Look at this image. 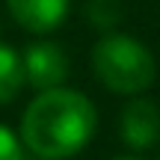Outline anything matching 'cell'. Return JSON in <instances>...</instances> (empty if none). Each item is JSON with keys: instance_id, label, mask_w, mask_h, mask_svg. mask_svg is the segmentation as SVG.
I'll return each instance as SVG.
<instances>
[{"instance_id": "2", "label": "cell", "mask_w": 160, "mask_h": 160, "mask_svg": "<svg viewBox=\"0 0 160 160\" xmlns=\"http://www.w3.org/2000/svg\"><path fill=\"white\" fill-rule=\"evenodd\" d=\"M92 68H95V77L116 95H139L157 77L151 51L139 39L125 33H110L95 42Z\"/></svg>"}, {"instance_id": "6", "label": "cell", "mask_w": 160, "mask_h": 160, "mask_svg": "<svg viewBox=\"0 0 160 160\" xmlns=\"http://www.w3.org/2000/svg\"><path fill=\"white\" fill-rule=\"evenodd\" d=\"M24 83H27V77H24L21 53H18L15 48H9V45L0 42V107L9 104V101H15V98L21 95Z\"/></svg>"}, {"instance_id": "9", "label": "cell", "mask_w": 160, "mask_h": 160, "mask_svg": "<svg viewBox=\"0 0 160 160\" xmlns=\"http://www.w3.org/2000/svg\"><path fill=\"white\" fill-rule=\"evenodd\" d=\"M113 160H139V157H113Z\"/></svg>"}, {"instance_id": "7", "label": "cell", "mask_w": 160, "mask_h": 160, "mask_svg": "<svg viewBox=\"0 0 160 160\" xmlns=\"http://www.w3.org/2000/svg\"><path fill=\"white\" fill-rule=\"evenodd\" d=\"M86 12H89L92 24H98V27H113V24L119 21V15H122V6H119V0H89Z\"/></svg>"}, {"instance_id": "4", "label": "cell", "mask_w": 160, "mask_h": 160, "mask_svg": "<svg viewBox=\"0 0 160 160\" xmlns=\"http://www.w3.org/2000/svg\"><path fill=\"white\" fill-rule=\"evenodd\" d=\"M122 139H125L131 148L142 151L157 145L160 139V110L154 101H145V98H137L131 101L125 110H122Z\"/></svg>"}, {"instance_id": "8", "label": "cell", "mask_w": 160, "mask_h": 160, "mask_svg": "<svg viewBox=\"0 0 160 160\" xmlns=\"http://www.w3.org/2000/svg\"><path fill=\"white\" fill-rule=\"evenodd\" d=\"M0 160H21V142L6 125H0Z\"/></svg>"}, {"instance_id": "5", "label": "cell", "mask_w": 160, "mask_h": 160, "mask_svg": "<svg viewBox=\"0 0 160 160\" xmlns=\"http://www.w3.org/2000/svg\"><path fill=\"white\" fill-rule=\"evenodd\" d=\"M6 6H9V15L18 21V27L45 36L65 21L71 0H6Z\"/></svg>"}, {"instance_id": "3", "label": "cell", "mask_w": 160, "mask_h": 160, "mask_svg": "<svg viewBox=\"0 0 160 160\" xmlns=\"http://www.w3.org/2000/svg\"><path fill=\"white\" fill-rule=\"evenodd\" d=\"M24 77L33 89H57L68 77V57L57 42H33L24 51Z\"/></svg>"}, {"instance_id": "1", "label": "cell", "mask_w": 160, "mask_h": 160, "mask_svg": "<svg viewBox=\"0 0 160 160\" xmlns=\"http://www.w3.org/2000/svg\"><path fill=\"white\" fill-rule=\"evenodd\" d=\"M98 128L95 104L77 89H45L33 98L21 119V139L45 160H65L86 148Z\"/></svg>"}]
</instances>
